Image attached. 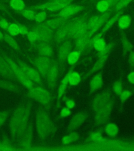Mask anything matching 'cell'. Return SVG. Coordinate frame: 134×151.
Masks as SVG:
<instances>
[{"instance_id":"6da1fadb","label":"cell","mask_w":134,"mask_h":151,"mask_svg":"<svg viewBox=\"0 0 134 151\" xmlns=\"http://www.w3.org/2000/svg\"><path fill=\"white\" fill-rule=\"evenodd\" d=\"M30 104H24L14 111L9 122V131L14 138L23 136L28 127L31 112Z\"/></svg>"},{"instance_id":"7a4b0ae2","label":"cell","mask_w":134,"mask_h":151,"mask_svg":"<svg viewBox=\"0 0 134 151\" xmlns=\"http://www.w3.org/2000/svg\"><path fill=\"white\" fill-rule=\"evenodd\" d=\"M36 127L38 137L41 139H46L54 131V123L46 111L44 110L38 111L36 116Z\"/></svg>"},{"instance_id":"3957f363","label":"cell","mask_w":134,"mask_h":151,"mask_svg":"<svg viewBox=\"0 0 134 151\" xmlns=\"http://www.w3.org/2000/svg\"><path fill=\"white\" fill-rule=\"evenodd\" d=\"M89 12L72 18L69 35V40H75L87 32Z\"/></svg>"},{"instance_id":"277c9868","label":"cell","mask_w":134,"mask_h":151,"mask_svg":"<svg viewBox=\"0 0 134 151\" xmlns=\"http://www.w3.org/2000/svg\"><path fill=\"white\" fill-rule=\"evenodd\" d=\"M114 42H109L108 44H107L106 47L103 50L98 52L97 59L95 62V64H94L92 68L83 77V80L89 77L93 73H95L101 70L103 68L104 66L108 59L110 52L114 47Z\"/></svg>"},{"instance_id":"5b68a950","label":"cell","mask_w":134,"mask_h":151,"mask_svg":"<svg viewBox=\"0 0 134 151\" xmlns=\"http://www.w3.org/2000/svg\"><path fill=\"white\" fill-rule=\"evenodd\" d=\"M2 55L5 60L7 61L8 64H9V66L12 69L13 75L15 76V77L19 81V83H21L24 87L27 88L28 89L32 88L34 86V83L29 78L27 77V76L24 73L23 70L18 64L6 55L4 54Z\"/></svg>"},{"instance_id":"8992f818","label":"cell","mask_w":134,"mask_h":151,"mask_svg":"<svg viewBox=\"0 0 134 151\" xmlns=\"http://www.w3.org/2000/svg\"><path fill=\"white\" fill-rule=\"evenodd\" d=\"M73 0H49L46 2L34 5L28 8L35 11H48L50 12H57L66 7L72 2Z\"/></svg>"},{"instance_id":"52a82bcc","label":"cell","mask_w":134,"mask_h":151,"mask_svg":"<svg viewBox=\"0 0 134 151\" xmlns=\"http://www.w3.org/2000/svg\"><path fill=\"white\" fill-rule=\"evenodd\" d=\"M27 96L45 106H48L52 100L50 92L41 87H36L30 89Z\"/></svg>"},{"instance_id":"ba28073f","label":"cell","mask_w":134,"mask_h":151,"mask_svg":"<svg viewBox=\"0 0 134 151\" xmlns=\"http://www.w3.org/2000/svg\"><path fill=\"white\" fill-rule=\"evenodd\" d=\"M113 102L111 100L95 111L94 122L97 125H101L107 121L113 110Z\"/></svg>"},{"instance_id":"9c48e42d","label":"cell","mask_w":134,"mask_h":151,"mask_svg":"<svg viewBox=\"0 0 134 151\" xmlns=\"http://www.w3.org/2000/svg\"><path fill=\"white\" fill-rule=\"evenodd\" d=\"M33 65L42 77H46L53 61L51 58L39 55L33 59Z\"/></svg>"},{"instance_id":"30bf717a","label":"cell","mask_w":134,"mask_h":151,"mask_svg":"<svg viewBox=\"0 0 134 151\" xmlns=\"http://www.w3.org/2000/svg\"><path fill=\"white\" fill-rule=\"evenodd\" d=\"M38 36V42H49L54 38V32L42 23L37 24L33 27Z\"/></svg>"},{"instance_id":"8fae6325","label":"cell","mask_w":134,"mask_h":151,"mask_svg":"<svg viewBox=\"0 0 134 151\" xmlns=\"http://www.w3.org/2000/svg\"><path fill=\"white\" fill-rule=\"evenodd\" d=\"M72 18L73 17L65 22L54 32V39L57 44H60L64 40H69V35Z\"/></svg>"},{"instance_id":"7c38bea8","label":"cell","mask_w":134,"mask_h":151,"mask_svg":"<svg viewBox=\"0 0 134 151\" xmlns=\"http://www.w3.org/2000/svg\"><path fill=\"white\" fill-rule=\"evenodd\" d=\"M85 9V6L81 5L73 4L71 3L60 10L59 13L55 15V17L69 19L72 18L75 14L84 10Z\"/></svg>"},{"instance_id":"4fadbf2b","label":"cell","mask_w":134,"mask_h":151,"mask_svg":"<svg viewBox=\"0 0 134 151\" xmlns=\"http://www.w3.org/2000/svg\"><path fill=\"white\" fill-rule=\"evenodd\" d=\"M73 42L71 40H67L59 44L58 51V62L59 66L64 64L67 57L73 48Z\"/></svg>"},{"instance_id":"5bb4252c","label":"cell","mask_w":134,"mask_h":151,"mask_svg":"<svg viewBox=\"0 0 134 151\" xmlns=\"http://www.w3.org/2000/svg\"><path fill=\"white\" fill-rule=\"evenodd\" d=\"M17 64L22 69L27 77L29 78L33 83H38L41 82L42 76L36 69L32 67L25 62L23 61H18Z\"/></svg>"},{"instance_id":"9a60e30c","label":"cell","mask_w":134,"mask_h":151,"mask_svg":"<svg viewBox=\"0 0 134 151\" xmlns=\"http://www.w3.org/2000/svg\"><path fill=\"white\" fill-rule=\"evenodd\" d=\"M21 141L19 144V150L22 151H31L32 147L33 139V128L29 125L22 136Z\"/></svg>"},{"instance_id":"2e32d148","label":"cell","mask_w":134,"mask_h":151,"mask_svg":"<svg viewBox=\"0 0 134 151\" xmlns=\"http://www.w3.org/2000/svg\"><path fill=\"white\" fill-rule=\"evenodd\" d=\"M59 64L58 61H53L49 70L47 73V85L50 89H53L56 85L57 81L59 75Z\"/></svg>"},{"instance_id":"e0dca14e","label":"cell","mask_w":134,"mask_h":151,"mask_svg":"<svg viewBox=\"0 0 134 151\" xmlns=\"http://www.w3.org/2000/svg\"><path fill=\"white\" fill-rule=\"evenodd\" d=\"M111 100V94L107 90L100 93L94 98L92 102V109L95 111Z\"/></svg>"},{"instance_id":"ac0fdd59","label":"cell","mask_w":134,"mask_h":151,"mask_svg":"<svg viewBox=\"0 0 134 151\" xmlns=\"http://www.w3.org/2000/svg\"><path fill=\"white\" fill-rule=\"evenodd\" d=\"M75 65H72L70 68L69 69L68 73H67L65 76L61 81L60 84L59 85V88L58 90V94H57V101L56 102L57 108H59L60 105V101L62 99V97L64 96V94L66 91V89L69 84V76L72 71L74 70L75 68Z\"/></svg>"},{"instance_id":"d6986e66","label":"cell","mask_w":134,"mask_h":151,"mask_svg":"<svg viewBox=\"0 0 134 151\" xmlns=\"http://www.w3.org/2000/svg\"><path fill=\"white\" fill-rule=\"evenodd\" d=\"M37 50L39 55L52 58L54 56V52L52 45L49 42H37L33 44Z\"/></svg>"},{"instance_id":"ffe728a7","label":"cell","mask_w":134,"mask_h":151,"mask_svg":"<svg viewBox=\"0 0 134 151\" xmlns=\"http://www.w3.org/2000/svg\"><path fill=\"white\" fill-rule=\"evenodd\" d=\"M112 14L113 13L111 12V11H109L104 13L101 14L98 21L97 22L96 24L95 25L94 27L92 28L91 31L87 33L88 36L91 38L93 36H94L97 32L99 31V29L104 26V25L105 24L106 22L107 21L108 19L112 17Z\"/></svg>"},{"instance_id":"44dd1931","label":"cell","mask_w":134,"mask_h":151,"mask_svg":"<svg viewBox=\"0 0 134 151\" xmlns=\"http://www.w3.org/2000/svg\"><path fill=\"white\" fill-rule=\"evenodd\" d=\"M87 118V115L82 112H78L76 113L71 118L70 122L69 123L68 130L69 131L72 132L77 128L80 127L81 125L85 122Z\"/></svg>"},{"instance_id":"7402d4cb","label":"cell","mask_w":134,"mask_h":151,"mask_svg":"<svg viewBox=\"0 0 134 151\" xmlns=\"http://www.w3.org/2000/svg\"><path fill=\"white\" fill-rule=\"evenodd\" d=\"M0 75L5 78H10L13 75L12 69L2 54H0Z\"/></svg>"},{"instance_id":"603a6c76","label":"cell","mask_w":134,"mask_h":151,"mask_svg":"<svg viewBox=\"0 0 134 151\" xmlns=\"http://www.w3.org/2000/svg\"><path fill=\"white\" fill-rule=\"evenodd\" d=\"M124 12V9H122L114 14L112 17L108 19L107 21L106 22L105 24L104 25L103 27L101 29V31H100L99 33L102 35L104 33H106V32L108 31L116 22H118V19L120 17V16L123 14Z\"/></svg>"},{"instance_id":"cb8c5ba5","label":"cell","mask_w":134,"mask_h":151,"mask_svg":"<svg viewBox=\"0 0 134 151\" xmlns=\"http://www.w3.org/2000/svg\"><path fill=\"white\" fill-rule=\"evenodd\" d=\"M103 83V78L101 73H98L93 77L90 82L89 88L91 92H96L101 88Z\"/></svg>"},{"instance_id":"d4e9b609","label":"cell","mask_w":134,"mask_h":151,"mask_svg":"<svg viewBox=\"0 0 134 151\" xmlns=\"http://www.w3.org/2000/svg\"><path fill=\"white\" fill-rule=\"evenodd\" d=\"M90 39L91 38L88 36L87 34H85L84 35L81 36L75 40V50L82 52V54L83 52L87 48Z\"/></svg>"},{"instance_id":"484cf974","label":"cell","mask_w":134,"mask_h":151,"mask_svg":"<svg viewBox=\"0 0 134 151\" xmlns=\"http://www.w3.org/2000/svg\"><path fill=\"white\" fill-rule=\"evenodd\" d=\"M68 20V19H62L59 17H54V18L50 19L49 20L45 21L44 22H43L42 24L44 26H46L47 27L50 28L52 30L55 31L57 28H59L62 24L64 23L65 22Z\"/></svg>"},{"instance_id":"4316f807","label":"cell","mask_w":134,"mask_h":151,"mask_svg":"<svg viewBox=\"0 0 134 151\" xmlns=\"http://www.w3.org/2000/svg\"><path fill=\"white\" fill-rule=\"evenodd\" d=\"M120 33H121L120 37H121V42H122V46L123 54L125 56L132 51L134 46L130 40L127 39V37L125 35V33L124 32V31L122 30Z\"/></svg>"},{"instance_id":"83f0119b","label":"cell","mask_w":134,"mask_h":151,"mask_svg":"<svg viewBox=\"0 0 134 151\" xmlns=\"http://www.w3.org/2000/svg\"><path fill=\"white\" fill-rule=\"evenodd\" d=\"M118 22L119 28L121 30H124L130 27L132 22V17L129 14H123L118 19Z\"/></svg>"},{"instance_id":"f1b7e54d","label":"cell","mask_w":134,"mask_h":151,"mask_svg":"<svg viewBox=\"0 0 134 151\" xmlns=\"http://www.w3.org/2000/svg\"><path fill=\"white\" fill-rule=\"evenodd\" d=\"M3 40H4L5 42L7 43L10 47L15 50L18 51V52L21 50V48L19 47V45L16 40L13 38V36L10 35L7 33H5L4 34Z\"/></svg>"},{"instance_id":"f546056e","label":"cell","mask_w":134,"mask_h":151,"mask_svg":"<svg viewBox=\"0 0 134 151\" xmlns=\"http://www.w3.org/2000/svg\"><path fill=\"white\" fill-rule=\"evenodd\" d=\"M79 137L80 135L79 133L77 132H72L69 134L64 136L62 139L61 142L64 145H67L78 141L79 139Z\"/></svg>"},{"instance_id":"4dcf8cb0","label":"cell","mask_w":134,"mask_h":151,"mask_svg":"<svg viewBox=\"0 0 134 151\" xmlns=\"http://www.w3.org/2000/svg\"><path fill=\"white\" fill-rule=\"evenodd\" d=\"M81 55L82 52H80L79 50H75L73 51H71L67 58L68 64L71 66L76 65L78 63L79 59H80Z\"/></svg>"},{"instance_id":"1f68e13d","label":"cell","mask_w":134,"mask_h":151,"mask_svg":"<svg viewBox=\"0 0 134 151\" xmlns=\"http://www.w3.org/2000/svg\"><path fill=\"white\" fill-rule=\"evenodd\" d=\"M96 9L100 13L103 14L110 11L112 6L108 0H100L96 5Z\"/></svg>"},{"instance_id":"d6a6232c","label":"cell","mask_w":134,"mask_h":151,"mask_svg":"<svg viewBox=\"0 0 134 151\" xmlns=\"http://www.w3.org/2000/svg\"><path fill=\"white\" fill-rule=\"evenodd\" d=\"M104 131L108 136L111 137H115L118 132V125L114 123H108L104 128Z\"/></svg>"},{"instance_id":"836d02e7","label":"cell","mask_w":134,"mask_h":151,"mask_svg":"<svg viewBox=\"0 0 134 151\" xmlns=\"http://www.w3.org/2000/svg\"><path fill=\"white\" fill-rule=\"evenodd\" d=\"M0 89L11 92H15L19 90V88L16 86L6 80H0Z\"/></svg>"},{"instance_id":"e575fe53","label":"cell","mask_w":134,"mask_h":151,"mask_svg":"<svg viewBox=\"0 0 134 151\" xmlns=\"http://www.w3.org/2000/svg\"><path fill=\"white\" fill-rule=\"evenodd\" d=\"M9 6L17 12H19L26 8V5L23 0H10Z\"/></svg>"},{"instance_id":"d590c367","label":"cell","mask_w":134,"mask_h":151,"mask_svg":"<svg viewBox=\"0 0 134 151\" xmlns=\"http://www.w3.org/2000/svg\"><path fill=\"white\" fill-rule=\"evenodd\" d=\"M134 0H120L118 3L110 10L113 13H115L122 9H125V7L130 4Z\"/></svg>"},{"instance_id":"8d00e7d4","label":"cell","mask_w":134,"mask_h":151,"mask_svg":"<svg viewBox=\"0 0 134 151\" xmlns=\"http://www.w3.org/2000/svg\"><path fill=\"white\" fill-rule=\"evenodd\" d=\"M17 150L12 142L6 138L0 141V151H14Z\"/></svg>"},{"instance_id":"74e56055","label":"cell","mask_w":134,"mask_h":151,"mask_svg":"<svg viewBox=\"0 0 134 151\" xmlns=\"http://www.w3.org/2000/svg\"><path fill=\"white\" fill-rule=\"evenodd\" d=\"M18 13L21 15L22 17H24L25 19H27L28 20L30 21H34L35 15L37 13L35 10L29 9V8H27L22 10L21 11L18 12Z\"/></svg>"},{"instance_id":"f35d334b","label":"cell","mask_w":134,"mask_h":151,"mask_svg":"<svg viewBox=\"0 0 134 151\" xmlns=\"http://www.w3.org/2000/svg\"><path fill=\"white\" fill-rule=\"evenodd\" d=\"M106 42L102 37L97 38L94 42L93 48L97 52H100L106 47Z\"/></svg>"},{"instance_id":"ab89813d","label":"cell","mask_w":134,"mask_h":151,"mask_svg":"<svg viewBox=\"0 0 134 151\" xmlns=\"http://www.w3.org/2000/svg\"><path fill=\"white\" fill-rule=\"evenodd\" d=\"M81 80V76L78 72H76L74 70L71 72L69 76V85L72 86H76L80 83Z\"/></svg>"},{"instance_id":"60d3db41","label":"cell","mask_w":134,"mask_h":151,"mask_svg":"<svg viewBox=\"0 0 134 151\" xmlns=\"http://www.w3.org/2000/svg\"><path fill=\"white\" fill-rule=\"evenodd\" d=\"M101 14H95L92 17H89L87 20V32L91 31L94 27L99 19Z\"/></svg>"},{"instance_id":"b9f144b4","label":"cell","mask_w":134,"mask_h":151,"mask_svg":"<svg viewBox=\"0 0 134 151\" xmlns=\"http://www.w3.org/2000/svg\"><path fill=\"white\" fill-rule=\"evenodd\" d=\"M112 89L113 91L118 96H120V93H122L123 89V83L120 80H116L114 83H113L112 86Z\"/></svg>"},{"instance_id":"7bdbcfd3","label":"cell","mask_w":134,"mask_h":151,"mask_svg":"<svg viewBox=\"0 0 134 151\" xmlns=\"http://www.w3.org/2000/svg\"><path fill=\"white\" fill-rule=\"evenodd\" d=\"M47 11H42L40 12L36 13L34 21H35L37 24L42 23L44 22L47 17Z\"/></svg>"},{"instance_id":"ee69618b","label":"cell","mask_w":134,"mask_h":151,"mask_svg":"<svg viewBox=\"0 0 134 151\" xmlns=\"http://www.w3.org/2000/svg\"><path fill=\"white\" fill-rule=\"evenodd\" d=\"M7 31L9 33V34L12 36H16L18 35L19 34L18 24L15 23L10 24Z\"/></svg>"},{"instance_id":"f6af8a7d","label":"cell","mask_w":134,"mask_h":151,"mask_svg":"<svg viewBox=\"0 0 134 151\" xmlns=\"http://www.w3.org/2000/svg\"><path fill=\"white\" fill-rule=\"evenodd\" d=\"M28 41L32 44H34L36 42H38V36L35 31L32 29L28 32V34L26 35Z\"/></svg>"},{"instance_id":"bcb514c9","label":"cell","mask_w":134,"mask_h":151,"mask_svg":"<svg viewBox=\"0 0 134 151\" xmlns=\"http://www.w3.org/2000/svg\"><path fill=\"white\" fill-rule=\"evenodd\" d=\"M61 99L62 100V101L64 102H65L66 107H67L68 108L71 109L74 108L75 107V102L72 99L69 98L68 97L66 96L62 97Z\"/></svg>"},{"instance_id":"7dc6e473","label":"cell","mask_w":134,"mask_h":151,"mask_svg":"<svg viewBox=\"0 0 134 151\" xmlns=\"http://www.w3.org/2000/svg\"><path fill=\"white\" fill-rule=\"evenodd\" d=\"M131 94H132V92L129 90H123L120 95L119 96L120 101L122 102H124L130 97Z\"/></svg>"},{"instance_id":"c3c4849f","label":"cell","mask_w":134,"mask_h":151,"mask_svg":"<svg viewBox=\"0 0 134 151\" xmlns=\"http://www.w3.org/2000/svg\"><path fill=\"white\" fill-rule=\"evenodd\" d=\"M9 112L6 111H0V127H2L7 120Z\"/></svg>"},{"instance_id":"681fc988","label":"cell","mask_w":134,"mask_h":151,"mask_svg":"<svg viewBox=\"0 0 134 151\" xmlns=\"http://www.w3.org/2000/svg\"><path fill=\"white\" fill-rule=\"evenodd\" d=\"M71 109L68 108L67 107H64L61 109L60 112L59 113V118L63 119L68 117L71 114Z\"/></svg>"},{"instance_id":"f907efd6","label":"cell","mask_w":134,"mask_h":151,"mask_svg":"<svg viewBox=\"0 0 134 151\" xmlns=\"http://www.w3.org/2000/svg\"><path fill=\"white\" fill-rule=\"evenodd\" d=\"M89 139L90 141H97L101 139V133L100 131L95 132L92 133V134L90 135Z\"/></svg>"},{"instance_id":"816d5d0a","label":"cell","mask_w":134,"mask_h":151,"mask_svg":"<svg viewBox=\"0 0 134 151\" xmlns=\"http://www.w3.org/2000/svg\"><path fill=\"white\" fill-rule=\"evenodd\" d=\"M19 25V34L23 35H26L29 32L28 27L23 24L17 23Z\"/></svg>"},{"instance_id":"f5cc1de1","label":"cell","mask_w":134,"mask_h":151,"mask_svg":"<svg viewBox=\"0 0 134 151\" xmlns=\"http://www.w3.org/2000/svg\"><path fill=\"white\" fill-rule=\"evenodd\" d=\"M10 24L4 18L0 19V28H2L4 31H7Z\"/></svg>"},{"instance_id":"db71d44e","label":"cell","mask_w":134,"mask_h":151,"mask_svg":"<svg viewBox=\"0 0 134 151\" xmlns=\"http://www.w3.org/2000/svg\"><path fill=\"white\" fill-rule=\"evenodd\" d=\"M128 64L130 70H133L134 69V52L131 51L129 53L128 57Z\"/></svg>"},{"instance_id":"11a10c76","label":"cell","mask_w":134,"mask_h":151,"mask_svg":"<svg viewBox=\"0 0 134 151\" xmlns=\"http://www.w3.org/2000/svg\"><path fill=\"white\" fill-rule=\"evenodd\" d=\"M127 79L130 83L134 85V71H132L128 75Z\"/></svg>"},{"instance_id":"9f6ffc18","label":"cell","mask_w":134,"mask_h":151,"mask_svg":"<svg viewBox=\"0 0 134 151\" xmlns=\"http://www.w3.org/2000/svg\"><path fill=\"white\" fill-rule=\"evenodd\" d=\"M108 2L110 3L111 6H112V8L118 3V2L120 0H108Z\"/></svg>"},{"instance_id":"6f0895ef","label":"cell","mask_w":134,"mask_h":151,"mask_svg":"<svg viewBox=\"0 0 134 151\" xmlns=\"http://www.w3.org/2000/svg\"><path fill=\"white\" fill-rule=\"evenodd\" d=\"M4 38V34L2 33V32L0 31V40H3Z\"/></svg>"},{"instance_id":"680465c9","label":"cell","mask_w":134,"mask_h":151,"mask_svg":"<svg viewBox=\"0 0 134 151\" xmlns=\"http://www.w3.org/2000/svg\"><path fill=\"white\" fill-rule=\"evenodd\" d=\"M90 1H94V0H90Z\"/></svg>"},{"instance_id":"91938a15","label":"cell","mask_w":134,"mask_h":151,"mask_svg":"<svg viewBox=\"0 0 134 151\" xmlns=\"http://www.w3.org/2000/svg\"><path fill=\"white\" fill-rule=\"evenodd\" d=\"M0 1H1V0H0Z\"/></svg>"}]
</instances>
